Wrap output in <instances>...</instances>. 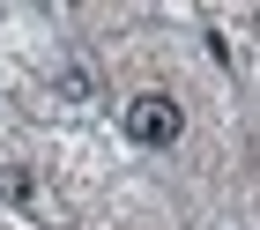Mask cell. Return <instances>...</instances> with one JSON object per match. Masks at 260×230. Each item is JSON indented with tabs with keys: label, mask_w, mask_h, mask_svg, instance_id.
<instances>
[{
	"label": "cell",
	"mask_w": 260,
	"mask_h": 230,
	"mask_svg": "<svg viewBox=\"0 0 260 230\" xmlns=\"http://www.w3.org/2000/svg\"><path fill=\"white\" fill-rule=\"evenodd\" d=\"M126 141H141V149H171V141L186 134V112L171 104L164 89H141V96H126Z\"/></svg>",
	"instance_id": "6da1fadb"
},
{
	"label": "cell",
	"mask_w": 260,
	"mask_h": 230,
	"mask_svg": "<svg viewBox=\"0 0 260 230\" xmlns=\"http://www.w3.org/2000/svg\"><path fill=\"white\" fill-rule=\"evenodd\" d=\"M60 96H75V104H89V96H97V82L82 75V67H67V75H60Z\"/></svg>",
	"instance_id": "7a4b0ae2"
},
{
	"label": "cell",
	"mask_w": 260,
	"mask_h": 230,
	"mask_svg": "<svg viewBox=\"0 0 260 230\" xmlns=\"http://www.w3.org/2000/svg\"><path fill=\"white\" fill-rule=\"evenodd\" d=\"M0 201H30V171H0Z\"/></svg>",
	"instance_id": "3957f363"
}]
</instances>
